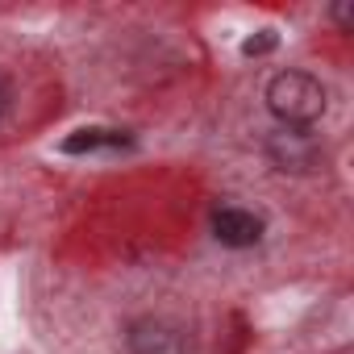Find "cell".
Wrapping results in <instances>:
<instances>
[{"mask_svg": "<svg viewBox=\"0 0 354 354\" xmlns=\"http://www.w3.org/2000/svg\"><path fill=\"white\" fill-rule=\"evenodd\" d=\"M329 17H333L342 30H350V5H333V9H329Z\"/></svg>", "mask_w": 354, "mask_h": 354, "instance_id": "7", "label": "cell"}, {"mask_svg": "<svg viewBox=\"0 0 354 354\" xmlns=\"http://www.w3.org/2000/svg\"><path fill=\"white\" fill-rule=\"evenodd\" d=\"M121 146H129V133L92 125V129H75L71 138H63L59 150H63V154H92V150H121Z\"/></svg>", "mask_w": 354, "mask_h": 354, "instance_id": "5", "label": "cell"}, {"mask_svg": "<svg viewBox=\"0 0 354 354\" xmlns=\"http://www.w3.org/2000/svg\"><path fill=\"white\" fill-rule=\"evenodd\" d=\"M267 158H271V167L275 171H288V175H308V171H317L321 167V158H325V150H321V142L308 133V129H292V125H279L275 133H267Z\"/></svg>", "mask_w": 354, "mask_h": 354, "instance_id": "2", "label": "cell"}, {"mask_svg": "<svg viewBox=\"0 0 354 354\" xmlns=\"http://www.w3.org/2000/svg\"><path fill=\"white\" fill-rule=\"evenodd\" d=\"M213 238L230 250H250L259 238H263V217L250 213V209H238V205H225L213 213Z\"/></svg>", "mask_w": 354, "mask_h": 354, "instance_id": "4", "label": "cell"}, {"mask_svg": "<svg viewBox=\"0 0 354 354\" xmlns=\"http://www.w3.org/2000/svg\"><path fill=\"white\" fill-rule=\"evenodd\" d=\"M5 113H9V84L0 75V121H5Z\"/></svg>", "mask_w": 354, "mask_h": 354, "instance_id": "8", "label": "cell"}, {"mask_svg": "<svg viewBox=\"0 0 354 354\" xmlns=\"http://www.w3.org/2000/svg\"><path fill=\"white\" fill-rule=\"evenodd\" d=\"M129 354H188V333L167 317H133L125 325Z\"/></svg>", "mask_w": 354, "mask_h": 354, "instance_id": "3", "label": "cell"}, {"mask_svg": "<svg viewBox=\"0 0 354 354\" xmlns=\"http://www.w3.org/2000/svg\"><path fill=\"white\" fill-rule=\"evenodd\" d=\"M325 88L317 75L308 71H279L271 75L267 84V109L279 125H292V129H308L313 121H321L325 113Z\"/></svg>", "mask_w": 354, "mask_h": 354, "instance_id": "1", "label": "cell"}, {"mask_svg": "<svg viewBox=\"0 0 354 354\" xmlns=\"http://www.w3.org/2000/svg\"><path fill=\"white\" fill-rule=\"evenodd\" d=\"M275 46H279L275 30H259L254 38H246V42H242V55H246V59H259V55H271Z\"/></svg>", "mask_w": 354, "mask_h": 354, "instance_id": "6", "label": "cell"}]
</instances>
